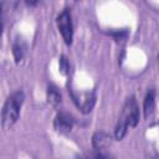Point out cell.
<instances>
[{"instance_id": "obj_6", "label": "cell", "mask_w": 159, "mask_h": 159, "mask_svg": "<svg viewBox=\"0 0 159 159\" xmlns=\"http://www.w3.org/2000/svg\"><path fill=\"white\" fill-rule=\"evenodd\" d=\"M47 102H48L52 107H55V108L60 107V104H61V102H62L61 93H60L58 88H57L56 86H53V84H50V86L47 87Z\"/></svg>"}, {"instance_id": "obj_3", "label": "cell", "mask_w": 159, "mask_h": 159, "mask_svg": "<svg viewBox=\"0 0 159 159\" xmlns=\"http://www.w3.org/2000/svg\"><path fill=\"white\" fill-rule=\"evenodd\" d=\"M57 26H58V31L61 32L65 43L71 45L72 39H73V25H72L71 11L68 9H65L57 16Z\"/></svg>"}, {"instance_id": "obj_12", "label": "cell", "mask_w": 159, "mask_h": 159, "mask_svg": "<svg viewBox=\"0 0 159 159\" xmlns=\"http://www.w3.org/2000/svg\"><path fill=\"white\" fill-rule=\"evenodd\" d=\"M158 66H159V55H158Z\"/></svg>"}, {"instance_id": "obj_2", "label": "cell", "mask_w": 159, "mask_h": 159, "mask_svg": "<svg viewBox=\"0 0 159 159\" xmlns=\"http://www.w3.org/2000/svg\"><path fill=\"white\" fill-rule=\"evenodd\" d=\"M24 99H25V94L22 91H16L7 97L1 113V122L4 128H10L19 119L20 109L24 103Z\"/></svg>"}, {"instance_id": "obj_10", "label": "cell", "mask_w": 159, "mask_h": 159, "mask_svg": "<svg viewBox=\"0 0 159 159\" xmlns=\"http://www.w3.org/2000/svg\"><path fill=\"white\" fill-rule=\"evenodd\" d=\"M80 159H113L111 158L108 154H106L103 150H99V149H96L94 152H91L83 157H81Z\"/></svg>"}, {"instance_id": "obj_7", "label": "cell", "mask_w": 159, "mask_h": 159, "mask_svg": "<svg viewBox=\"0 0 159 159\" xmlns=\"http://www.w3.org/2000/svg\"><path fill=\"white\" fill-rule=\"evenodd\" d=\"M154 107H155V93L154 91H149L144 98V104H143V111H144V117L148 118L153 111H154Z\"/></svg>"}, {"instance_id": "obj_9", "label": "cell", "mask_w": 159, "mask_h": 159, "mask_svg": "<svg viewBox=\"0 0 159 159\" xmlns=\"http://www.w3.org/2000/svg\"><path fill=\"white\" fill-rule=\"evenodd\" d=\"M24 53H25V46L21 41H16L12 45V55L15 58V62L19 63L22 58H24Z\"/></svg>"}, {"instance_id": "obj_8", "label": "cell", "mask_w": 159, "mask_h": 159, "mask_svg": "<svg viewBox=\"0 0 159 159\" xmlns=\"http://www.w3.org/2000/svg\"><path fill=\"white\" fill-rule=\"evenodd\" d=\"M94 101H96V97L93 93H86L84 97L81 99V102L77 103V106L83 113H88L92 111V108L94 106Z\"/></svg>"}, {"instance_id": "obj_11", "label": "cell", "mask_w": 159, "mask_h": 159, "mask_svg": "<svg viewBox=\"0 0 159 159\" xmlns=\"http://www.w3.org/2000/svg\"><path fill=\"white\" fill-rule=\"evenodd\" d=\"M58 66H60L61 73H63V75H67V73H68V71H70V65H68V60L66 58V56H61V57H60Z\"/></svg>"}, {"instance_id": "obj_4", "label": "cell", "mask_w": 159, "mask_h": 159, "mask_svg": "<svg viewBox=\"0 0 159 159\" xmlns=\"http://www.w3.org/2000/svg\"><path fill=\"white\" fill-rule=\"evenodd\" d=\"M75 124V118L67 112H58L53 120V127L58 133H68Z\"/></svg>"}, {"instance_id": "obj_5", "label": "cell", "mask_w": 159, "mask_h": 159, "mask_svg": "<svg viewBox=\"0 0 159 159\" xmlns=\"http://www.w3.org/2000/svg\"><path fill=\"white\" fill-rule=\"evenodd\" d=\"M112 143V137L104 132H96L92 137V144L94 149H99L103 150L106 148H108Z\"/></svg>"}, {"instance_id": "obj_1", "label": "cell", "mask_w": 159, "mask_h": 159, "mask_svg": "<svg viewBox=\"0 0 159 159\" xmlns=\"http://www.w3.org/2000/svg\"><path fill=\"white\" fill-rule=\"evenodd\" d=\"M138 122H139V108H138L135 98L132 96V97L127 98V101L123 106L120 117L118 119V124L114 130L116 139L120 140L125 135L128 127H135L138 124Z\"/></svg>"}]
</instances>
